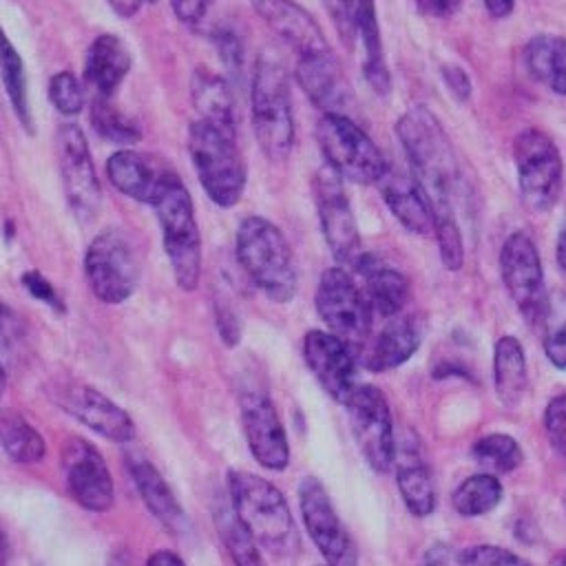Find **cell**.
Returning <instances> with one entry per match:
<instances>
[{"mask_svg": "<svg viewBox=\"0 0 566 566\" xmlns=\"http://www.w3.org/2000/svg\"><path fill=\"white\" fill-rule=\"evenodd\" d=\"M252 130L263 155L272 161H285L294 146V115L290 80L283 62L263 51L256 57L250 86Z\"/></svg>", "mask_w": 566, "mask_h": 566, "instance_id": "3957f363", "label": "cell"}, {"mask_svg": "<svg viewBox=\"0 0 566 566\" xmlns=\"http://www.w3.org/2000/svg\"><path fill=\"white\" fill-rule=\"evenodd\" d=\"M108 2V7L119 15V18H133L137 11H139V7L144 4L142 0H106Z\"/></svg>", "mask_w": 566, "mask_h": 566, "instance_id": "f5cc1de1", "label": "cell"}, {"mask_svg": "<svg viewBox=\"0 0 566 566\" xmlns=\"http://www.w3.org/2000/svg\"><path fill=\"white\" fill-rule=\"evenodd\" d=\"M212 42L219 51L221 62L226 64V69L234 75L241 73L243 66V44L239 40V35L230 29V27H214L212 29Z\"/></svg>", "mask_w": 566, "mask_h": 566, "instance_id": "60d3db41", "label": "cell"}, {"mask_svg": "<svg viewBox=\"0 0 566 566\" xmlns=\"http://www.w3.org/2000/svg\"><path fill=\"white\" fill-rule=\"evenodd\" d=\"M168 2H170L172 15L192 29H197L203 22V18L212 7V0H168Z\"/></svg>", "mask_w": 566, "mask_h": 566, "instance_id": "bcb514c9", "label": "cell"}, {"mask_svg": "<svg viewBox=\"0 0 566 566\" xmlns=\"http://www.w3.org/2000/svg\"><path fill=\"white\" fill-rule=\"evenodd\" d=\"M343 405L365 462L376 473H387L394 464L396 438L391 409L385 394L376 385H354Z\"/></svg>", "mask_w": 566, "mask_h": 566, "instance_id": "7c38bea8", "label": "cell"}, {"mask_svg": "<svg viewBox=\"0 0 566 566\" xmlns=\"http://www.w3.org/2000/svg\"><path fill=\"white\" fill-rule=\"evenodd\" d=\"M22 285L27 287V292H29L31 296H35L38 301H42L44 305L64 312V305H62L60 294L55 292V287H53L40 272H35V270L24 272V274H22Z\"/></svg>", "mask_w": 566, "mask_h": 566, "instance_id": "f6af8a7d", "label": "cell"}, {"mask_svg": "<svg viewBox=\"0 0 566 566\" xmlns=\"http://www.w3.org/2000/svg\"><path fill=\"white\" fill-rule=\"evenodd\" d=\"M376 186L380 188L385 206L407 232L422 237L433 230L431 203L411 170H402L389 164Z\"/></svg>", "mask_w": 566, "mask_h": 566, "instance_id": "7402d4cb", "label": "cell"}, {"mask_svg": "<svg viewBox=\"0 0 566 566\" xmlns=\"http://www.w3.org/2000/svg\"><path fill=\"white\" fill-rule=\"evenodd\" d=\"M524 64L542 86L566 93V42L562 35H535L524 44Z\"/></svg>", "mask_w": 566, "mask_h": 566, "instance_id": "1f68e13d", "label": "cell"}, {"mask_svg": "<svg viewBox=\"0 0 566 566\" xmlns=\"http://www.w3.org/2000/svg\"><path fill=\"white\" fill-rule=\"evenodd\" d=\"M471 458L486 471V473H511L515 471L522 460L524 453L517 444V440L509 433H486L482 438H478L471 444Z\"/></svg>", "mask_w": 566, "mask_h": 566, "instance_id": "8d00e7d4", "label": "cell"}, {"mask_svg": "<svg viewBox=\"0 0 566 566\" xmlns=\"http://www.w3.org/2000/svg\"><path fill=\"white\" fill-rule=\"evenodd\" d=\"M53 400L62 411L93 429L97 436L124 444L135 438L133 418L93 385L80 380H62L53 385Z\"/></svg>", "mask_w": 566, "mask_h": 566, "instance_id": "e0dca14e", "label": "cell"}, {"mask_svg": "<svg viewBox=\"0 0 566 566\" xmlns=\"http://www.w3.org/2000/svg\"><path fill=\"white\" fill-rule=\"evenodd\" d=\"M555 261H557L559 272H564V268H566V263H564V230L557 232V241H555Z\"/></svg>", "mask_w": 566, "mask_h": 566, "instance_id": "11a10c76", "label": "cell"}, {"mask_svg": "<svg viewBox=\"0 0 566 566\" xmlns=\"http://www.w3.org/2000/svg\"><path fill=\"white\" fill-rule=\"evenodd\" d=\"M462 0H416V9L424 18L447 20L460 9Z\"/></svg>", "mask_w": 566, "mask_h": 566, "instance_id": "681fc988", "label": "cell"}, {"mask_svg": "<svg viewBox=\"0 0 566 566\" xmlns=\"http://www.w3.org/2000/svg\"><path fill=\"white\" fill-rule=\"evenodd\" d=\"M500 274L509 298L528 325H537L551 312L542 259L533 237L524 230L511 232L500 248Z\"/></svg>", "mask_w": 566, "mask_h": 566, "instance_id": "30bf717a", "label": "cell"}, {"mask_svg": "<svg viewBox=\"0 0 566 566\" xmlns=\"http://www.w3.org/2000/svg\"><path fill=\"white\" fill-rule=\"evenodd\" d=\"M504 489L493 473H473L464 478L451 493V506L462 517H480L502 502Z\"/></svg>", "mask_w": 566, "mask_h": 566, "instance_id": "836d02e7", "label": "cell"}, {"mask_svg": "<svg viewBox=\"0 0 566 566\" xmlns=\"http://www.w3.org/2000/svg\"><path fill=\"white\" fill-rule=\"evenodd\" d=\"M493 387L500 402L509 409H515L526 389H528V371H526V356L522 343L504 334L495 340L493 347Z\"/></svg>", "mask_w": 566, "mask_h": 566, "instance_id": "f546056e", "label": "cell"}, {"mask_svg": "<svg viewBox=\"0 0 566 566\" xmlns=\"http://www.w3.org/2000/svg\"><path fill=\"white\" fill-rule=\"evenodd\" d=\"M4 387H7V371H4V365H2V360H0V396H2Z\"/></svg>", "mask_w": 566, "mask_h": 566, "instance_id": "6f0895ef", "label": "cell"}, {"mask_svg": "<svg viewBox=\"0 0 566 566\" xmlns=\"http://www.w3.org/2000/svg\"><path fill=\"white\" fill-rule=\"evenodd\" d=\"M312 192L318 223L332 256L343 265H352L363 252V245L349 199L343 188V179L323 166L312 179Z\"/></svg>", "mask_w": 566, "mask_h": 566, "instance_id": "5bb4252c", "label": "cell"}, {"mask_svg": "<svg viewBox=\"0 0 566 566\" xmlns=\"http://www.w3.org/2000/svg\"><path fill=\"white\" fill-rule=\"evenodd\" d=\"M130 71V53L115 33H99L84 60V82L95 97H113Z\"/></svg>", "mask_w": 566, "mask_h": 566, "instance_id": "484cf974", "label": "cell"}, {"mask_svg": "<svg viewBox=\"0 0 566 566\" xmlns=\"http://www.w3.org/2000/svg\"><path fill=\"white\" fill-rule=\"evenodd\" d=\"M396 135L409 161V170L422 186L433 217L455 214V199L462 186L455 150L440 119L422 104L405 111L396 122Z\"/></svg>", "mask_w": 566, "mask_h": 566, "instance_id": "6da1fadb", "label": "cell"}, {"mask_svg": "<svg viewBox=\"0 0 566 566\" xmlns=\"http://www.w3.org/2000/svg\"><path fill=\"white\" fill-rule=\"evenodd\" d=\"M365 352L363 365L369 371L382 374L407 363L422 343V323L416 314L398 312L389 318Z\"/></svg>", "mask_w": 566, "mask_h": 566, "instance_id": "d4e9b609", "label": "cell"}, {"mask_svg": "<svg viewBox=\"0 0 566 566\" xmlns=\"http://www.w3.org/2000/svg\"><path fill=\"white\" fill-rule=\"evenodd\" d=\"M190 99L197 111V119H203L228 135H237L232 91L219 73L197 66L190 77Z\"/></svg>", "mask_w": 566, "mask_h": 566, "instance_id": "f1b7e54d", "label": "cell"}, {"mask_svg": "<svg viewBox=\"0 0 566 566\" xmlns=\"http://www.w3.org/2000/svg\"><path fill=\"white\" fill-rule=\"evenodd\" d=\"M356 40L363 46V75L374 93L387 95L391 91V75L382 53L380 24L374 0H358L356 4Z\"/></svg>", "mask_w": 566, "mask_h": 566, "instance_id": "4dcf8cb0", "label": "cell"}, {"mask_svg": "<svg viewBox=\"0 0 566 566\" xmlns=\"http://www.w3.org/2000/svg\"><path fill=\"white\" fill-rule=\"evenodd\" d=\"M230 506L254 537L256 546H263L276 555H285L296 546V528L283 493L265 478L232 469L228 471Z\"/></svg>", "mask_w": 566, "mask_h": 566, "instance_id": "7a4b0ae2", "label": "cell"}, {"mask_svg": "<svg viewBox=\"0 0 566 566\" xmlns=\"http://www.w3.org/2000/svg\"><path fill=\"white\" fill-rule=\"evenodd\" d=\"M237 261L248 279L274 303L296 294V268L283 232L265 217L250 214L237 228Z\"/></svg>", "mask_w": 566, "mask_h": 566, "instance_id": "277c9868", "label": "cell"}, {"mask_svg": "<svg viewBox=\"0 0 566 566\" xmlns=\"http://www.w3.org/2000/svg\"><path fill=\"white\" fill-rule=\"evenodd\" d=\"M314 133L325 157V166L340 179L369 186L385 175L389 166L387 157L376 146V142L347 115L336 111L323 113Z\"/></svg>", "mask_w": 566, "mask_h": 566, "instance_id": "52a82bcc", "label": "cell"}, {"mask_svg": "<svg viewBox=\"0 0 566 566\" xmlns=\"http://www.w3.org/2000/svg\"><path fill=\"white\" fill-rule=\"evenodd\" d=\"M294 75L298 86L316 108H321L323 113H340L345 99V82L332 51L298 57Z\"/></svg>", "mask_w": 566, "mask_h": 566, "instance_id": "4316f807", "label": "cell"}, {"mask_svg": "<svg viewBox=\"0 0 566 566\" xmlns=\"http://www.w3.org/2000/svg\"><path fill=\"white\" fill-rule=\"evenodd\" d=\"M332 22L336 24L340 40L352 44L356 40V4L358 0H321Z\"/></svg>", "mask_w": 566, "mask_h": 566, "instance_id": "7bdbcfd3", "label": "cell"}, {"mask_svg": "<svg viewBox=\"0 0 566 566\" xmlns=\"http://www.w3.org/2000/svg\"><path fill=\"white\" fill-rule=\"evenodd\" d=\"M303 358L321 387L338 402L356 385V354L332 332L310 329L303 336Z\"/></svg>", "mask_w": 566, "mask_h": 566, "instance_id": "d6986e66", "label": "cell"}, {"mask_svg": "<svg viewBox=\"0 0 566 566\" xmlns=\"http://www.w3.org/2000/svg\"><path fill=\"white\" fill-rule=\"evenodd\" d=\"M217 528L221 535V542L226 544L230 557L237 564H261L263 557L259 555L254 537L248 533V528L241 524L232 506L221 504L217 511Z\"/></svg>", "mask_w": 566, "mask_h": 566, "instance_id": "74e56055", "label": "cell"}, {"mask_svg": "<svg viewBox=\"0 0 566 566\" xmlns=\"http://www.w3.org/2000/svg\"><path fill=\"white\" fill-rule=\"evenodd\" d=\"M544 352H546V358L553 363L555 369H564L566 365V345H564V327H557L553 329L546 340H544Z\"/></svg>", "mask_w": 566, "mask_h": 566, "instance_id": "f907efd6", "label": "cell"}, {"mask_svg": "<svg viewBox=\"0 0 566 566\" xmlns=\"http://www.w3.org/2000/svg\"><path fill=\"white\" fill-rule=\"evenodd\" d=\"M455 559L460 564H526V559H522L513 551H509L504 546H495V544L469 546Z\"/></svg>", "mask_w": 566, "mask_h": 566, "instance_id": "b9f144b4", "label": "cell"}, {"mask_svg": "<svg viewBox=\"0 0 566 566\" xmlns=\"http://www.w3.org/2000/svg\"><path fill=\"white\" fill-rule=\"evenodd\" d=\"M484 7H486L491 18L504 20V18H509L513 13L515 0H484Z\"/></svg>", "mask_w": 566, "mask_h": 566, "instance_id": "816d5d0a", "label": "cell"}, {"mask_svg": "<svg viewBox=\"0 0 566 566\" xmlns=\"http://www.w3.org/2000/svg\"><path fill=\"white\" fill-rule=\"evenodd\" d=\"M564 407H566V398L564 394H557L546 402V409H544V429H546L548 442L559 455H564Z\"/></svg>", "mask_w": 566, "mask_h": 566, "instance_id": "ee69618b", "label": "cell"}, {"mask_svg": "<svg viewBox=\"0 0 566 566\" xmlns=\"http://www.w3.org/2000/svg\"><path fill=\"white\" fill-rule=\"evenodd\" d=\"M239 409L243 433L254 460L270 471H283L290 464V444L270 396L248 389L239 398Z\"/></svg>", "mask_w": 566, "mask_h": 566, "instance_id": "ac0fdd59", "label": "cell"}, {"mask_svg": "<svg viewBox=\"0 0 566 566\" xmlns=\"http://www.w3.org/2000/svg\"><path fill=\"white\" fill-rule=\"evenodd\" d=\"M0 444L15 462L22 464L40 462L46 453L42 433L20 413L0 416Z\"/></svg>", "mask_w": 566, "mask_h": 566, "instance_id": "e575fe53", "label": "cell"}, {"mask_svg": "<svg viewBox=\"0 0 566 566\" xmlns=\"http://www.w3.org/2000/svg\"><path fill=\"white\" fill-rule=\"evenodd\" d=\"M0 77L7 91V97L13 106V113L27 133H33L31 106H29V91H27V71L22 55L0 27Z\"/></svg>", "mask_w": 566, "mask_h": 566, "instance_id": "d6a6232c", "label": "cell"}, {"mask_svg": "<svg viewBox=\"0 0 566 566\" xmlns=\"http://www.w3.org/2000/svg\"><path fill=\"white\" fill-rule=\"evenodd\" d=\"M55 153L66 203L77 221L88 223L97 217L102 203V186L91 159L88 142L82 128L64 122L55 135Z\"/></svg>", "mask_w": 566, "mask_h": 566, "instance_id": "4fadbf2b", "label": "cell"}, {"mask_svg": "<svg viewBox=\"0 0 566 566\" xmlns=\"http://www.w3.org/2000/svg\"><path fill=\"white\" fill-rule=\"evenodd\" d=\"M7 553H9V548H7V537H4V533H2V528H0V564L7 562Z\"/></svg>", "mask_w": 566, "mask_h": 566, "instance_id": "9f6ffc18", "label": "cell"}, {"mask_svg": "<svg viewBox=\"0 0 566 566\" xmlns=\"http://www.w3.org/2000/svg\"><path fill=\"white\" fill-rule=\"evenodd\" d=\"M84 272L102 303H124L139 281V259L133 241L117 228L102 230L84 252Z\"/></svg>", "mask_w": 566, "mask_h": 566, "instance_id": "9c48e42d", "label": "cell"}, {"mask_svg": "<svg viewBox=\"0 0 566 566\" xmlns=\"http://www.w3.org/2000/svg\"><path fill=\"white\" fill-rule=\"evenodd\" d=\"M188 153L206 195L221 208L237 206L248 181L237 135L195 119L188 128Z\"/></svg>", "mask_w": 566, "mask_h": 566, "instance_id": "8992f818", "label": "cell"}, {"mask_svg": "<svg viewBox=\"0 0 566 566\" xmlns=\"http://www.w3.org/2000/svg\"><path fill=\"white\" fill-rule=\"evenodd\" d=\"M62 475L71 497L86 511L104 513L113 506L115 484L111 469L97 447L80 436H71L62 444Z\"/></svg>", "mask_w": 566, "mask_h": 566, "instance_id": "9a60e30c", "label": "cell"}, {"mask_svg": "<svg viewBox=\"0 0 566 566\" xmlns=\"http://www.w3.org/2000/svg\"><path fill=\"white\" fill-rule=\"evenodd\" d=\"M298 504L303 526L323 555L327 564L347 566L356 562L354 542L347 535L336 509L323 486V482L314 475H305L298 484Z\"/></svg>", "mask_w": 566, "mask_h": 566, "instance_id": "2e32d148", "label": "cell"}, {"mask_svg": "<svg viewBox=\"0 0 566 566\" xmlns=\"http://www.w3.org/2000/svg\"><path fill=\"white\" fill-rule=\"evenodd\" d=\"M146 562H148L150 566H155V564H159V566H164V564H184V559H181L177 553L168 551V548L153 553V555H150Z\"/></svg>", "mask_w": 566, "mask_h": 566, "instance_id": "db71d44e", "label": "cell"}, {"mask_svg": "<svg viewBox=\"0 0 566 566\" xmlns=\"http://www.w3.org/2000/svg\"><path fill=\"white\" fill-rule=\"evenodd\" d=\"M142 2H148V4H153V2H157V0H142Z\"/></svg>", "mask_w": 566, "mask_h": 566, "instance_id": "680465c9", "label": "cell"}, {"mask_svg": "<svg viewBox=\"0 0 566 566\" xmlns=\"http://www.w3.org/2000/svg\"><path fill=\"white\" fill-rule=\"evenodd\" d=\"M217 329L228 347H234L241 340V321L230 305L217 303Z\"/></svg>", "mask_w": 566, "mask_h": 566, "instance_id": "7dc6e473", "label": "cell"}, {"mask_svg": "<svg viewBox=\"0 0 566 566\" xmlns=\"http://www.w3.org/2000/svg\"><path fill=\"white\" fill-rule=\"evenodd\" d=\"M513 161L522 203L531 212H548L557 203L564 181L555 142L539 128H524L513 139Z\"/></svg>", "mask_w": 566, "mask_h": 566, "instance_id": "ba28073f", "label": "cell"}, {"mask_svg": "<svg viewBox=\"0 0 566 566\" xmlns=\"http://www.w3.org/2000/svg\"><path fill=\"white\" fill-rule=\"evenodd\" d=\"M128 471H130V478H133L146 509L153 513V517L172 535L181 533L186 528L184 509L179 506L177 497L172 495L168 482L150 464V460H146L144 455H130Z\"/></svg>", "mask_w": 566, "mask_h": 566, "instance_id": "83f0119b", "label": "cell"}, {"mask_svg": "<svg viewBox=\"0 0 566 566\" xmlns=\"http://www.w3.org/2000/svg\"><path fill=\"white\" fill-rule=\"evenodd\" d=\"M352 268L363 276V296L374 316L389 318L405 310L409 298V281L396 268H389L378 256L360 252Z\"/></svg>", "mask_w": 566, "mask_h": 566, "instance_id": "cb8c5ba5", "label": "cell"}, {"mask_svg": "<svg viewBox=\"0 0 566 566\" xmlns=\"http://www.w3.org/2000/svg\"><path fill=\"white\" fill-rule=\"evenodd\" d=\"M177 172L159 157L139 153L133 148H122L106 159V177L111 186L142 203L153 206L161 188Z\"/></svg>", "mask_w": 566, "mask_h": 566, "instance_id": "44dd1931", "label": "cell"}, {"mask_svg": "<svg viewBox=\"0 0 566 566\" xmlns=\"http://www.w3.org/2000/svg\"><path fill=\"white\" fill-rule=\"evenodd\" d=\"M431 232L436 237L442 265L451 272L460 270L464 263V241H462L458 214H436Z\"/></svg>", "mask_w": 566, "mask_h": 566, "instance_id": "f35d334b", "label": "cell"}, {"mask_svg": "<svg viewBox=\"0 0 566 566\" xmlns=\"http://www.w3.org/2000/svg\"><path fill=\"white\" fill-rule=\"evenodd\" d=\"M254 13L298 55H318L332 51L314 15L296 0H250Z\"/></svg>", "mask_w": 566, "mask_h": 566, "instance_id": "ffe728a7", "label": "cell"}, {"mask_svg": "<svg viewBox=\"0 0 566 566\" xmlns=\"http://www.w3.org/2000/svg\"><path fill=\"white\" fill-rule=\"evenodd\" d=\"M314 305L327 329L345 340L354 352H360L369 338L374 314L343 265L327 268L316 285Z\"/></svg>", "mask_w": 566, "mask_h": 566, "instance_id": "8fae6325", "label": "cell"}, {"mask_svg": "<svg viewBox=\"0 0 566 566\" xmlns=\"http://www.w3.org/2000/svg\"><path fill=\"white\" fill-rule=\"evenodd\" d=\"M440 73H442V77H444L447 88L453 93L455 99H460V102L469 99V95H471V80H469V75H467L464 69H460V66H455V64H444V66L440 69Z\"/></svg>", "mask_w": 566, "mask_h": 566, "instance_id": "c3c4849f", "label": "cell"}, {"mask_svg": "<svg viewBox=\"0 0 566 566\" xmlns=\"http://www.w3.org/2000/svg\"><path fill=\"white\" fill-rule=\"evenodd\" d=\"M49 99L66 117L77 115L84 108V91L71 71H57L49 80Z\"/></svg>", "mask_w": 566, "mask_h": 566, "instance_id": "ab89813d", "label": "cell"}, {"mask_svg": "<svg viewBox=\"0 0 566 566\" xmlns=\"http://www.w3.org/2000/svg\"><path fill=\"white\" fill-rule=\"evenodd\" d=\"M91 122L95 133L117 146H133L142 139V128L137 122L117 108L111 97H95L91 106Z\"/></svg>", "mask_w": 566, "mask_h": 566, "instance_id": "d590c367", "label": "cell"}, {"mask_svg": "<svg viewBox=\"0 0 566 566\" xmlns=\"http://www.w3.org/2000/svg\"><path fill=\"white\" fill-rule=\"evenodd\" d=\"M153 208L161 226L164 250L177 285L186 292L197 290L201 281V234L190 192L179 175L161 188Z\"/></svg>", "mask_w": 566, "mask_h": 566, "instance_id": "5b68a950", "label": "cell"}, {"mask_svg": "<svg viewBox=\"0 0 566 566\" xmlns=\"http://www.w3.org/2000/svg\"><path fill=\"white\" fill-rule=\"evenodd\" d=\"M391 469L396 471V484L409 513L416 517L431 515L436 509V486L416 438L402 436L396 440Z\"/></svg>", "mask_w": 566, "mask_h": 566, "instance_id": "603a6c76", "label": "cell"}]
</instances>
